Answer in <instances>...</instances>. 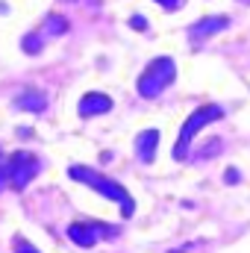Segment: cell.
Instances as JSON below:
<instances>
[{"label":"cell","mask_w":250,"mask_h":253,"mask_svg":"<svg viewBox=\"0 0 250 253\" xmlns=\"http://www.w3.org/2000/svg\"><path fill=\"white\" fill-rule=\"evenodd\" d=\"M15 106L18 109H24V112H44L47 109V97L42 94V91H24L21 97H15Z\"/></svg>","instance_id":"obj_9"},{"label":"cell","mask_w":250,"mask_h":253,"mask_svg":"<svg viewBox=\"0 0 250 253\" xmlns=\"http://www.w3.org/2000/svg\"><path fill=\"white\" fill-rule=\"evenodd\" d=\"M230 27V18L227 15H209V18H200L191 24V39H206V36H215L221 30Z\"/></svg>","instance_id":"obj_7"},{"label":"cell","mask_w":250,"mask_h":253,"mask_svg":"<svg viewBox=\"0 0 250 253\" xmlns=\"http://www.w3.org/2000/svg\"><path fill=\"white\" fill-rule=\"evenodd\" d=\"M3 183H9V168H6V162H0V186Z\"/></svg>","instance_id":"obj_16"},{"label":"cell","mask_w":250,"mask_h":253,"mask_svg":"<svg viewBox=\"0 0 250 253\" xmlns=\"http://www.w3.org/2000/svg\"><path fill=\"white\" fill-rule=\"evenodd\" d=\"M156 147H159V129H144L135 138V153L141 162H153L156 159Z\"/></svg>","instance_id":"obj_8"},{"label":"cell","mask_w":250,"mask_h":253,"mask_svg":"<svg viewBox=\"0 0 250 253\" xmlns=\"http://www.w3.org/2000/svg\"><path fill=\"white\" fill-rule=\"evenodd\" d=\"M248 3H250V0H248Z\"/></svg>","instance_id":"obj_18"},{"label":"cell","mask_w":250,"mask_h":253,"mask_svg":"<svg viewBox=\"0 0 250 253\" xmlns=\"http://www.w3.org/2000/svg\"><path fill=\"white\" fill-rule=\"evenodd\" d=\"M109 109H112V97L103 94V91H88V94H83V100L77 103V112H80L83 118H94V115H103V112H109Z\"/></svg>","instance_id":"obj_6"},{"label":"cell","mask_w":250,"mask_h":253,"mask_svg":"<svg viewBox=\"0 0 250 253\" xmlns=\"http://www.w3.org/2000/svg\"><path fill=\"white\" fill-rule=\"evenodd\" d=\"M68 174H71L74 180H80V183H85V186L97 189L103 197H109V200H118V203H121V212H124V218H129V215L135 212V203H132V197L126 194V189L121 186V183H115V180H109V177H103V174L91 171V168H83V165H71V168H68Z\"/></svg>","instance_id":"obj_1"},{"label":"cell","mask_w":250,"mask_h":253,"mask_svg":"<svg viewBox=\"0 0 250 253\" xmlns=\"http://www.w3.org/2000/svg\"><path fill=\"white\" fill-rule=\"evenodd\" d=\"M100 236H118V227H109L100 221H77L68 227V239L80 248H91Z\"/></svg>","instance_id":"obj_5"},{"label":"cell","mask_w":250,"mask_h":253,"mask_svg":"<svg viewBox=\"0 0 250 253\" xmlns=\"http://www.w3.org/2000/svg\"><path fill=\"white\" fill-rule=\"evenodd\" d=\"M224 180H227V183H239V171H227Z\"/></svg>","instance_id":"obj_17"},{"label":"cell","mask_w":250,"mask_h":253,"mask_svg":"<svg viewBox=\"0 0 250 253\" xmlns=\"http://www.w3.org/2000/svg\"><path fill=\"white\" fill-rule=\"evenodd\" d=\"M221 115H224V109H221L218 103H206V106L194 109V112L188 115V121L183 124V129H180V138H177V147H174V159H186L188 147H191V138H194L203 126H209L212 121H218Z\"/></svg>","instance_id":"obj_3"},{"label":"cell","mask_w":250,"mask_h":253,"mask_svg":"<svg viewBox=\"0 0 250 253\" xmlns=\"http://www.w3.org/2000/svg\"><path fill=\"white\" fill-rule=\"evenodd\" d=\"M129 27L138 30V33H144V30H147V21H144L141 15H132V18H129Z\"/></svg>","instance_id":"obj_13"},{"label":"cell","mask_w":250,"mask_h":253,"mask_svg":"<svg viewBox=\"0 0 250 253\" xmlns=\"http://www.w3.org/2000/svg\"><path fill=\"white\" fill-rule=\"evenodd\" d=\"M62 33H68V18H62V15H47L42 36H62Z\"/></svg>","instance_id":"obj_10"},{"label":"cell","mask_w":250,"mask_h":253,"mask_svg":"<svg viewBox=\"0 0 250 253\" xmlns=\"http://www.w3.org/2000/svg\"><path fill=\"white\" fill-rule=\"evenodd\" d=\"M177 77V65L171 56H156L138 77V94L141 97H159Z\"/></svg>","instance_id":"obj_2"},{"label":"cell","mask_w":250,"mask_h":253,"mask_svg":"<svg viewBox=\"0 0 250 253\" xmlns=\"http://www.w3.org/2000/svg\"><path fill=\"white\" fill-rule=\"evenodd\" d=\"M42 44H44V36H39V33L24 36V50H27V53H39V50H42Z\"/></svg>","instance_id":"obj_11"},{"label":"cell","mask_w":250,"mask_h":253,"mask_svg":"<svg viewBox=\"0 0 250 253\" xmlns=\"http://www.w3.org/2000/svg\"><path fill=\"white\" fill-rule=\"evenodd\" d=\"M156 3H159V6H165L168 12H174V9H180V6H183V0H156Z\"/></svg>","instance_id":"obj_15"},{"label":"cell","mask_w":250,"mask_h":253,"mask_svg":"<svg viewBox=\"0 0 250 253\" xmlns=\"http://www.w3.org/2000/svg\"><path fill=\"white\" fill-rule=\"evenodd\" d=\"M6 168H9V186L15 191H21V189H27L30 180L42 171V162H39V156L30 153V150H15V153L6 159Z\"/></svg>","instance_id":"obj_4"},{"label":"cell","mask_w":250,"mask_h":253,"mask_svg":"<svg viewBox=\"0 0 250 253\" xmlns=\"http://www.w3.org/2000/svg\"><path fill=\"white\" fill-rule=\"evenodd\" d=\"M12 251H15V253H42L39 248H33L24 236H15V239H12Z\"/></svg>","instance_id":"obj_12"},{"label":"cell","mask_w":250,"mask_h":253,"mask_svg":"<svg viewBox=\"0 0 250 253\" xmlns=\"http://www.w3.org/2000/svg\"><path fill=\"white\" fill-rule=\"evenodd\" d=\"M206 144H209V147L200 150V156H215V153L221 150V141H218V138H212V141H206Z\"/></svg>","instance_id":"obj_14"}]
</instances>
